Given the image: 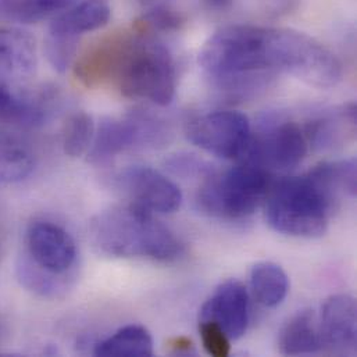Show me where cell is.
Here are the masks:
<instances>
[{
	"mask_svg": "<svg viewBox=\"0 0 357 357\" xmlns=\"http://www.w3.org/2000/svg\"><path fill=\"white\" fill-rule=\"evenodd\" d=\"M351 170L345 160L321 163L303 176L271 183L266 195V220L281 234L321 236L330 224L340 193H347Z\"/></svg>",
	"mask_w": 357,
	"mask_h": 357,
	"instance_id": "obj_1",
	"label": "cell"
},
{
	"mask_svg": "<svg viewBox=\"0 0 357 357\" xmlns=\"http://www.w3.org/2000/svg\"><path fill=\"white\" fill-rule=\"evenodd\" d=\"M199 64L214 86L234 98L261 91L277 74L266 28L253 25H228L214 32L199 53Z\"/></svg>",
	"mask_w": 357,
	"mask_h": 357,
	"instance_id": "obj_2",
	"label": "cell"
},
{
	"mask_svg": "<svg viewBox=\"0 0 357 357\" xmlns=\"http://www.w3.org/2000/svg\"><path fill=\"white\" fill-rule=\"evenodd\" d=\"M89 236L98 252L117 259L167 263L182 253V245L170 228L135 203L99 213L91 222Z\"/></svg>",
	"mask_w": 357,
	"mask_h": 357,
	"instance_id": "obj_3",
	"label": "cell"
},
{
	"mask_svg": "<svg viewBox=\"0 0 357 357\" xmlns=\"http://www.w3.org/2000/svg\"><path fill=\"white\" fill-rule=\"evenodd\" d=\"M107 79H113L121 95L169 106L177 89L173 56L160 42L135 39L113 45Z\"/></svg>",
	"mask_w": 357,
	"mask_h": 357,
	"instance_id": "obj_4",
	"label": "cell"
},
{
	"mask_svg": "<svg viewBox=\"0 0 357 357\" xmlns=\"http://www.w3.org/2000/svg\"><path fill=\"white\" fill-rule=\"evenodd\" d=\"M267 45L277 73H288L319 89L334 88L342 79V63L335 53L307 33L267 28Z\"/></svg>",
	"mask_w": 357,
	"mask_h": 357,
	"instance_id": "obj_5",
	"label": "cell"
},
{
	"mask_svg": "<svg viewBox=\"0 0 357 357\" xmlns=\"http://www.w3.org/2000/svg\"><path fill=\"white\" fill-rule=\"evenodd\" d=\"M271 186L270 173L242 162L210 174L197 192L199 208L217 218L239 220L252 215Z\"/></svg>",
	"mask_w": 357,
	"mask_h": 357,
	"instance_id": "obj_6",
	"label": "cell"
},
{
	"mask_svg": "<svg viewBox=\"0 0 357 357\" xmlns=\"http://www.w3.org/2000/svg\"><path fill=\"white\" fill-rule=\"evenodd\" d=\"M169 126L148 112L137 110L123 119H106L95 132L88 160L103 163L128 151H152L169 144Z\"/></svg>",
	"mask_w": 357,
	"mask_h": 357,
	"instance_id": "obj_7",
	"label": "cell"
},
{
	"mask_svg": "<svg viewBox=\"0 0 357 357\" xmlns=\"http://www.w3.org/2000/svg\"><path fill=\"white\" fill-rule=\"evenodd\" d=\"M188 139L204 152L222 159H241L252 132L248 117L234 110H218L190 120Z\"/></svg>",
	"mask_w": 357,
	"mask_h": 357,
	"instance_id": "obj_8",
	"label": "cell"
},
{
	"mask_svg": "<svg viewBox=\"0 0 357 357\" xmlns=\"http://www.w3.org/2000/svg\"><path fill=\"white\" fill-rule=\"evenodd\" d=\"M309 142L305 131L294 121L273 126L250 137L242 162L257 166L268 173L288 172L298 167L307 155Z\"/></svg>",
	"mask_w": 357,
	"mask_h": 357,
	"instance_id": "obj_9",
	"label": "cell"
},
{
	"mask_svg": "<svg viewBox=\"0 0 357 357\" xmlns=\"http://www.w3.org/2000/svg\"><path fill=\"white\" fill-rule=\"evenodd\" d=\"M22 255L36 267L60 277L73 275L77 263L73 236L63 227L49 221H35L28 227Z\"/></svg>",
	"mask_w": 357,
	"mask_h": 357,
	"instance_id": "obj_10",
	"label": "cell"
},
{
	"mask_svg": "<svg viewBox=\"0 0 357 357\" xmlns=\"http://www.w3.org/2000/svg\"><path fill=\"white\" fill-rule=\"evenodd\" d=\"M119 185L132 203L152 213H174L182 203L178 186L152 167L135 166L126 170L119 176Z\"/></svg>",
	"mask_w": 357,
	"mask_h": 357,
	"instance_id": "obj_11",
	"label": "cell"
},
{
	"mask_svg": "<svg viewBox=\"0 0 357 357\" xmlns=\"http://www.w3.org/2000/svg\"><path fill=\"white\" fill-rule=\"evenodd\" d=\"M38 67L35 39L29 32L14 28H0V85L11 89H25Z\"/></svg>",
	"mask_w": 357,
	"mask_h": 357,
	"instance_id": "obj_12",
	"label": "cell"
},
{
	"mask_svg": "<svg viewBox=\"0 0 357 357\" xmlns=\"http://www.w3.org/2000/svg\"><path fill=\"white\" fill-rule=\"evenodd\" d=\"M199 321H213L229 340H239L249 326V295L245 285L229 280L221 284L200 309Z\"/></svg>",
	"mask_w": 357,
	"mask_h": 357,
	"instance_id": "obj_13",
	"label": "cell"
},
{
	"mask_svg": "<svg viewBox=\"0 0 357 357\" xmlns=\"http://www.w3.org/2000/svg\"><path fill=\"white\" fill-rule=\"evenodd\" d=\"M323 348L334 355H354L357 344L356 302L349 295H334L323 306L320 324Z\"/></svg>",
	"mask_w": 357,
	"mask_h": 357,
	"instance_id": "obj_14",
	"label": "cell"
},
{
	"mask_svg": "<svg viewBox=\"0 0 357 357\" xmlns=\"http://www.w3.org/2000/svg\"><path fill=\"white\" fill-rule=\"evenodd\" d=\"M54 95L50 91L31 92L25 89H11L0 85V120L33 127L42 124L50 110Z\"/></svg>",
	"mask_w": 357,
	"mask_h": 357,
	"instance_id": "obj_15",
	"label": "cell"
},
{
	"mask_svg": "<svg viewBox=\"0 0 357 357\" xmlns=\"http://www.w3.org/2000/svg\"><path fill=\"white\" fill-rule=\"evenodd\" d=\"M305 134L309 145L317 151L327 152L342 148L356 134V105L349 103L309 123Z\"/></svg>",
	"mask_w": 357,
	"mask_h": 357,
	"instance_id": "obj_16",
	"label": "cell"
},
{
	"mask_svg": "<svg viewBox=\"0 0 357 357\" xmlns=\"http://www.w3.org/2000/svg\"><path fill=\"white\" fill-rule=\"evenodd\" d=\"M280 352L285 356L317 354L323 349L320 326L312 310L299 312L282 328L278 340Z\"/></svg>",
	"mask_w": 357,
	"mask_h": 357,
	"instance_id": "obj_17",
	"label": "cell"
},
{
	"mask_svg": "<svg viewBox=\"0 0 357 357\" xmlns=\"http://www.w3.org/2000/svg\"><path fill=\"white\" fill-rule=\"evenodd\" d=\"M110 6L106 0H84L56 15L50 26L81 36L85 32L105 26L110 20Z\"/></svg>",
	"mask_w": 357,
	"mask_h": 357,
	"instance_id": "obj_18",
	"label": "cell"
},
{
	"mask_svg": "<svg viewBox=\"0 0 357 357\" xmlns=\"http://www.w3.org/2000/svg\"><path fill=\"white\" fill-rule=\"evenodd\" d=\"M35 166L31 146L18 135L0 131V182L14 183L26 178Z\"/></svg>",
	"mask_w": 357,
	"mask_h": 357,
	"instance_id": "obj_19",
	"label": "cell"
},
{
	"mask_svg": "<svg viewBox=\"0 0 357 357\" xmlns=\"http://www.w3.org/2000/svg\"><path fill=\"white\" fill-rule=\"evenodd\" d=\"M93 354L102 357H151L153 338L142 326H127L95 345Z\"/></svg>",
	"mask_w": 357,
	"mask_h": 357,
	"instance_id": "obj_20",
	"label": "cell"
},
{
	"mask_svg": "<svg viewBox=\"0 0 357 357\" xmlns=\"http://www.w3.org/2000/svg\"><path fill=\"white\" fill-rule=\"evenodd\" d=\"M250 287L257 302L266 307L280 306L288 295L289 280L284 268L271 261L253 266Z\"/></svg>",
	"mask_w": 357,
	"mask_h": 357,
	"instance_id": "obj_21",
	"label": "cell"
},
{
	"mask_svg": "<svg viewBox=\"0 0 357 357\" xmlns=\"http://www.w3.org/2000/svg\"><path fill=\"white\" fill-rule=\"evenodd\" d=\"M15 273L20 284L29 292L42 298H60L71 285L74 275L60 277L50 274L32 264L21 255L15 264Z\"/></svg>",
	"mask_w": 357,
	"mask_h": 357,
	"instance_id": "obj_22",
	"label": "cell"
},
{
	"mask_svg": "<svg viewBox=\"0 0 357 357\" xmlns=\"http://www.w3.org/2000/svg\"><path fill=\"white\" fill-rule=\"evenodd\" d=\"M70 7V0H0V20L35 24L54 18Z\"/></svg>",
	"mask_w": 357,
	"mask_h": 357,
	"instance_id": "obj_23",
	"label": "cell"
},
{
	"mask_svg": "<svg viewBox=\"0 0 357 357\" xmlns=\"http://www.w3.org/2000/svg\"><path fill=\"white\" fill-rule=\"evenodd\" d=\"M95 137V123L85 112L74 113L66 123L63 131L64 153L70 158L85 155L92 145Z\"/></svg>",
	"mask_w": 357,
	"mask_h": 357,
	"instance_id": "obj_24",
	"label": "cell"
},
{
	"mask_svg": "<svg viewBox=\"0 0 357 357\" xmlns=\"http://www.w3.org/2000/svg\"><path fill=\"white\" fill-rule=\"evenodd\" d=\"M79 36L49 28L45 39V53L50 66L59 71L66 73L77 56Z\"/></svg>",
	"mask_w": 357,
	"mask_h": 357,
	"instance_id": "obj_25",
	"label": "cell"
},
{
	"mask_svg": "<svg viewBox=\"0 0 357 357\" xmlns=\"http://www.w3.org/2000/svg\"><path fill=\"white\" fill-rule=\"evenodd\" d=\"M199 333L203 347L208 355L214 357H227L231 352L229 338L213 321H199Z\"/></svg>",
	"mask_w": 357,
	"mask_h": 357,
	"instance_id": "obj_26",
	"label": "cell"
},
{
	"mask_svg": "<svg viewBox=\"0 0 357 357\" xmlns=\"http://www.w3.org/2000/svg\"><path fill=\"white\" fill-rule=\"evenodd\" d=\"M146 24L152 25L156 29L160 31H173L177 29L182 20L179 17L178 13L169 7H156L152 11H149L145 15Z\"/></svg>",
	"mask_w": 357,
	"mask_h": 357,
	"instance_id": "obj_27",
	"label": "cell"
},
{
	"mask_svg": "<svg viewBox=\"0 0 357 357\" xmlns=\"http://www.w3.org/2000/svg\"><path fill=\"white\" fill-rule=\"evenodd\" d=\"M169 348L178 355H185V354H192L193 352V345L190 342V340L185 338V337H178L174 338L169 342Z\"/></svg>",
	"mask_w": 357,
	"mask_h": 357,
	"instance_id": "obj_28",
	"label": "cell"
},
{
	"mask_svg": "<svg viewBox=\"0 0 357 357\" xmlns=\"http://www.w3.org/2000/svg\"><path fill=\"white\" fill-rule=\"evenodd\" d=\"M215 8H227L232 4L234 0H207Z\"/></svg>",
	"mask_w": 357,
	"mask_h": 357,
	"instance_id": "obj_29",
	"label": "cell"
}]
</instances>
